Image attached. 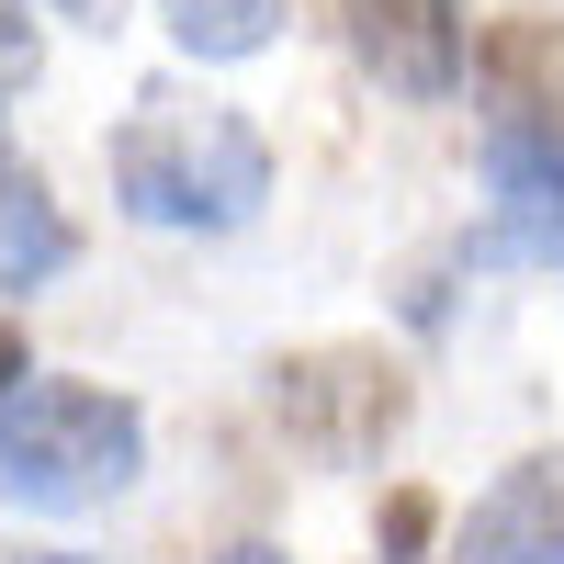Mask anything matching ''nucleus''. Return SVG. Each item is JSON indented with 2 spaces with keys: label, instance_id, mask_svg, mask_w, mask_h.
Instances as JSON below:
<instances>
[{
  "label": "nucleus",
  "instance_id": "obj_2",
  "mask_svg": "<svg viewBox=\"0 0 564 564\" xmlns=\"http://www.w3.org/2000/svg\"><path fill=\"white\" fill-rule=\"evenodd\" d=\"M148 463V417L102 384H23L0 406V497L12 508H102Z\"/></svg>",
  "mask_w": 564,
  "mask_h": 564
},
{
  "label": "nucleus",
  "instance_id": "obj_13",
  "mask_svg": "<svg viewBox=\"0 0 564 564\" xmlns=\"http://www.w3.org/2000/svg\"><path fill=\"white\" fill-rule=\"evenodd\" d=\"M23 564H90V553H23Z\"/></svg>",
  "mask_w": 564,
  "mask_h": 564
},
{
  "label": "nucleus",
  "instance_id": "obj_14",
  "mask_svg": "<svg viewBox=\"0 0 564 564\" xmlns=\"http://www.w3.org/2000/svg\"><path fill=\"white\" fill-rule=\"evenodd\" d=\"M226 564H282V553H226Z\"/></svg>",
  "mask_w": 564,
  "mask_h": 564
},
{
  "label": "nucleus",
  "instance_id": "obj_8",
  "mask_svg": "<svg viewBox=\"0 0 564 564\" xmlns=\"http://www.w3.org/2000/svg\"><path fill=\"white\" fill-rule=\"evenodd\" d=\"M159 23L193 45V57H260L282 34V0H159Z\"/></svg>",
  "mask_w": 564,
  "mask_h": 564
},
{
  "label": "nucleus",
  "instance_id": "obj_6",
  "mask_svg": "<svg viewBox=\"0 0 564 564\" xmlns=\"http://www.w3.org/2000/svg\"><path fill=\"white\" fill-rule=\"evenodd\" d=\"M452 564H564V452H531L463 508Z\"/></svg>",
  "mask_w": 564,
  "mask_h": 564
},
{
  "label": "nucleus",
  "instance_id": "obj_5",
  "mask_svg": "<svg viewBox=\"0 0 564 564\" xmlns=\"http://www.w3.org/2000/svg\"><path fill=\"white\" fill-rule=\"evenodd\" d=\"M350 45H361V68L384 90H406V102H452L475 23H463V0H350Z\"/></svg>",
  "mask_w": 564,
  "mask_h": 564
},
{
  "label": "nucleus",
  "instance_id": "obj_3",
  "mask_svg": "<svg viewBox=\"0 0 564 564\" xmlns=\"http://www.w3.org/2000/svg\"><path fill=\"white\" fill-rule=\"evenodd\" d=\"M282 430L316 441L327 463H372L406 430V372L384 350H316V361H282Z\"/></svg>",
  "mask_w": 564,
  "mask_h": 564
},
{
  "label": "nucleus",
  "instance_id": "obj_12",
  "mask_svg": "<svg viewBox=\"0 0 564 564\" xmlns=\"http://www.w3.org/2000/svg\"><path fill=\"white\" fill-rule=\"evenodd\" d=\"M34 372H23V327H0V395H23Z\"/></svg>",
  "mask_w": 564,
  "mask_h": 564
},
{
  "label": "nucleus",
  "instance_id": "obj_4",
  "mask_svg": "<svg viewBox=\"0 0 564 564\" xmlns=\"http://www.w3.org/2000/svg\"><path fill=\"white\" fill-rule=\"evenodd\" d=\"M486 260H564V102H508L486 124Z\"/></svg>",
  "mask_w": 564,
  "mask_h": 564
},
{
  "label": "nucleus",
  "instance_id": "obj_10",
  "mask_svg": "<svg viewBox=\"0 0 564 564\" xmlns=\"http://www.w3.org/2000/svg\"><path fill=\"white\" fill-rule=\"evenodd\" d=\"M417 531H430V497H395V508H384V542L417 553Z\"/></svg>",
  "mask_w": 564,
  "mask_h": 564
},
{
  "label": "nucleus",
  "instance_id": "obj_1",
  "mask_svg": "<svg viewBox=\"0 0 564 564\" xmlns=\"http://www.w3.org/2000/svg\"><path fill=\"white\" fill-rule=\"evenodd\" d=\"M113 204L148 226H249L271 204V148L226 102H135L113 124Z\"/></svg>",
  "mask_w": 564,
  "mask_h": 564
},
{
  "label": "nucleus",
  "instance_id": "obj_7",
  "mask_svg": "<svg viewBox=\"0 0 564 564\" xmlns=\"http://www.w3.org/2000/svg\"><path fill=\"white\" fill-rule=\"evenodd\" d=\"M57 260H68V215L45 204L23 159H0V282H45Z\"/></svg>",
  "mask_w": 564,
  "mask_h": 564
},
{
  "label": "nucleus",
  "instance_id": "obj_9",
  "mask_svg": "<svg viewBox=\"0 0 564 564\" xmlns=\"http://www.w3.org/2000/svg\"><path fill=\"white\" fill-rule=\"evenodd\" d=\"M23 90H34V23H23V0H0V113Z\"/></svg>",
  "mask_w": 564,
  "mask_h": 564
},
{
  "label": "nucleus",
  "instance_id": "obj_11",
  "mask_svg": "<svg viewBox=\"0 0 564 564\" xmlns=\"http://www.w3.org/2000/svg\"><path fill=\"white\" fill-rule=\"evenodd\" d=\"M45 12H68V23H90V34H113V23H124V0H45Z\"/></svg>",
  "mask_w": 564,
  "mask_h": 564
}]
</instances>
